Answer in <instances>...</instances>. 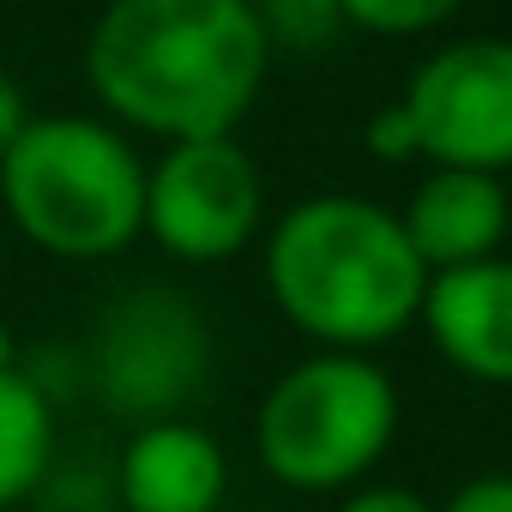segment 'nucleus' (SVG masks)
Here are the masks:
<instances>
[{"label":"nucleus","instance_id":"6","mask_svg":"<svg viewBox=\"0 0 512 512\" xmlns=\"http://www.w3.org/2000/svg\"><path fill=\"white\" fill-rule=\"evenodd\" d=\"M266 181L247 145L229 139H181L145 163V235L187 266H223L260 235Z\"/></svg>","mask_w":512,"mask_h":512},{"label":"nucleus","instance_id":"4","mask_svg":"<svg viewBox=\"0 0 512 512\" xmlns=\"http://www.w3.org/2000/svg\"><path fill=\"white\" fill-rule=\"evenodd\" d=\"M398 434V386L374 356L320 350L272 380L253 416V446L272 482L302 494L356 488Z\"/></svg>","mask_w":512,"mask_h":512},{"label":"nucleus","instance_id":"7","mask_svg":"<svg viewBox=\"0 0 512 512\" xmlns=\"http://www.w3.org/2000/svg\"><path fill=\"white\" fill-rule=\"evenodd\" d=\"M416 133V157L434 169H512V43L506 37H464L434 49L410 91L398 97Z\"/></svg>","mask_w":512,"mask_h":512},{"label":"nucleus","instance_id":"10","mask_svg":"<svg viewBox=\"0 0 512 512\" xmlns=\"http://www.w3.org/2000/svg\"><path fill=\"white\" fill-rule=\"evenodd\" d=\"M223 488H229V458L187 416L133 428L115 464L121 512H217Z\"/></svg>","mask_w":512,"mask_h":512},{"label":"nucleus","instance_id":"1","mask_svg":"<svg viewBox=\"0 0 512 512\" xmlns=\"http://www.w3.org/2000/svg\"><path fill=\"white\" fill-rule=\"evenodd\" d=\"M272 67L253 0H109L85 37V79L109 121L181 139H229Z\"/></svg>","mask_w":512,"mask_h":512},{"label":"nucleus","instance_id":"13","mask_svg":"<svg viewBox=\"0 0 512 512\" xmlns=\"http://www.w3.org/2000/svg\"><path fill=\"white\" fill-rule=\"evenodd\" d=\"M464 0H344V19L350 31L368 37H422L434 25H446Z\"/></svg>","mask_w":512,"mask_h":512},{"label":"nucleus","instance_id":"15","mask_svg":"<svg viewBox=\"0 0 512 512\" xmlns=\"http://www.w3.org/2000/svg\"><path fill=\"white\" fill-rule=\"evenodd\" d=\"M440 512H512V470H488V476L458 482Z\"/></svg>","mask_w":512,"mask_h":512},{"label":"nucleus","instance_id":"11","mask_svg":"<svg viewBox=\"0 0 512 512\" xmlns=\"http://www.w3.org/2000/svg\"><path fill=\"white\" fill-rule=\"evenodd\" d=\"M55 470V404L19 362L0 374V512L25 506Z\"/></svg>","mask_w":512,"mask_h":512},{"label":"nucleus","instance_id":"16","mask_svg":"<svg viewBox=\"0 0 512 512\" xmlns=\"http://www.w3.org/2000/svg\"><path fill=\"white\" fill-rule=\"evenodd\" d=\"M338 512H440L434 500H422L416 488H398V482H368V488H350L338 500Z\"/></svg>","mask_w":512,"mask_h":512},{"label":"nucleus","instance_id":"12","mask_svg":"<svg viewBox=\"0 0 512 512\" xmlns=\"http://www.w3.org/2000/svg\"><path fill=\"white\" fill-rule=\"evenodd\" d=\"M253 19H260L272 49L290 55H320L350 31L344 0H253Z\"/></svg>","mask_w":512,"mask_h":512},{"label":"nucleus","instance_id":"3","mask_svg":"<svg viewBox=\"0 0 512 512\" xmlns=\"http://www.w3.org/2000/svg\"><path fill=\"white\" fill-rule=\"evenodd\" d=\"M0 217L49 260H115L145 235V157L115 121L31 115L0 157Z\"/></svg>","mask_w":512,"mask_h":512},{"label":"nucleus","instance_id":"18","mask_svg":"<svg viewBox=\"0 0 512 512\" xmlns=\"http://www.w3.org/2000/svg\"><path fill=\"white\" fill-rule=\"evenodd\" d=\"M25 356H19V338H13V326L7 320H0V374H7V368H19Z\"/></svg>","mask_w":512,"mask_h":512},{"label":"nucleus","instance_id":"8","mask_svg":"<svg viewBox=\"0 0 512 512\" xmlns=\"http://www.w3.org/2000/svg\"><path fill=\"white\" fill-rule=\"evenodd\" d=\"M416 320L464 380L512 386V260L434 272Z\"/></svg>","mask_w":512,"mask_h":512},{"label":"nucleus","instance_id":"5","mask_svg":"<svg viewBox=\"0 0 512 512\" xmlns=\"http://www.w3.org/2000/svg\"><path fill=\"white\" fill-rule=\"evenodd\" d=\"M91 374L115 416L139 428L175 422L211 374V326L193 296L169 284H139L109 302L91 344Z\"/></svg>","mask_w":512,"mask_h":512},{"label":"nucleus","instance_id":"2","mask_svg":"<svg viewBox=\"0 0 512 512\" xmlns=\"http://www.w3.org/2000/svg\"><path fill=\"white\" fill-rule=\"evenodd\" d=\"M266 290L302 338L368 356L416 326L428 272L398 211L356 193H314L266 235Z\"/></svg>","mask_w":512,"mask_h":512},{"label":"nucleus","instance_id":"9","mask_svg":"<svg viewBox=\"0 0 512 512\" xmlns=\"http://www.w3.org/2000/svg\"><path fill=\"white\" fill-rule=\"evenodd\" d=\"M422 272H458V266H482L500 260V241L512 229V199L500 187V175H476V169H428L410 193V205L398 211Z\"/></svg>","mask_w":512,"mask_h":512},{"label":"nucleus","instance_id":"14","mask_svg":"<svg viewBox=\"0 0 512 512\" xmlns=\"http://www.w3.org/2000/svg\"><path fill=\"white\" fill-rule=\"evenodd\" d=\"M368 151L380 157V163H416V133H410V115L392 103V109H374L368 115Z\"/></svg>","mask_w":512,"mask_h":512},{"label":"nucleus","instance_id":"17","mask_svg":"<svg viewBox=\"0 0 512 512\" xmlns=\"http://www.w3.org/2000/svg\"><path fill=\"white\" fill-rule=\"evenodd\" d=\"M25 121H31V103H25V91H19V79L0 67V157H7V145L25 133Z\"/></svg>","mask_w":512,"mask_h":512}]
</instances>
